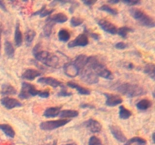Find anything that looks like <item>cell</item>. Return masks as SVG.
Instances as JSON below:
<instances>
[{"instance_id": "8fae6325", "label": "cell", "mask_w": 155, "mask_h": 145, "mask_svg": "<svg viewBox=\"0 0 155 145\" xmlns=\"http://www.w3.org/2000/svg\"><path fill=\"white\" fill-rule=\"evenodd\" d=\"M64 72L65 75H67L70 78H74L79 75L78 68L73 61L68 62L64 65Z\"/></svg>"}, {"instance_id": "7c38bea8", "label": "cell", "mask_w": 155, "mask_h": 145, "mask_svg": "<svg viewBox=\"0 0 155 145\" xmlns=\"http://www.w3.org/2000/svg\"><path fill=\"white\" fill-rule=\"evenodd\" d=\"M39 83L43 85H50L52 88H57V87H64V85L61 82L58 81L56 79L52 78V77H41L37 80Z\"/></svg>"}, {"instance_id": "9c48e42d", "label": "cell", "mask_w": 155, "mask_h": 145, "mask_svg": "<svg viewBox=\"0 0 155 145\" xmlns=\"http://www.w3.org/2000/svg\"><path fill=\"white\" fill-rule=\"evenodd\" d=\"M98 25L104 30V32L110 33V34L115 35L117 33V28L116 26L114 25L110 21L105 19H100L98 21Z\"/></svg>"}, {"instance_id": "7a4b0ae2", "label": "cell", "mask_w": 155, "mask_h": 145, "mask_svg": "<svg viewBox=\"0 0 155 145\" xmlns=\"http://www.w3.org/2000/svg\"><path fill=\"white\" fill-rule=\"evenodd\" d=\"M86 65L95 72L97 76H101L106 79L111 80L114 79V75L112 72L107 68V66L101 63L96 57L90 56L87 57Z\"/></svg>"}, {"instance_id": "d4e9b609", "label": "cell", "mask_w": 155, "mask_h": 145, "mask_svg": "<svg viewBox=\"0 0 155 145\" xmlns=\"http://www.w3.org/2000/svg\"><path fill=\"white\" fill-rule=\"evenodd\" d=\"M15 48L13 45L9 41H5V52L6 56L9 58H12L15 56Z\"/></svg>"}, {"instance_id": "7bdbcfd3", "label": "cell", "mask_w": 155, "mask_h": 145, "mask_svg": "<svg viewBox=\"0 0 155 145\" xmlns=\"http://www.w3.org/2000/svg\"><path fill=\"white\" fill-rule=\"evenodd\" d=\"M83 4H85L86 6H88V7H92V6L96 2V1H83Z\"/></svg>"}, {"instance_id": "60d3db41", "label": "cell", "mask_w": 155, "mask_h": 145, "mask_svg": "<svg viewBox=\"0 0 155 145\" xmlns=\"http://www.w3.org/2000/svg\"><path fill=\"white\" fill-rule=\"evenodd\" d=\"M80 107L83 109L89 108V109H95V106L91 105V104H87V103H83V104H81L80 105Z\"/></svg>"}, {"instance_id": "f1b7e54d", "label": "cell", "mask_w": 155, "mask_h": 145, "mask_svg": "<svg viewBox=\"0 0 155 145\" xmlns=\"http://www.w3.org/2000/svg\"><path fill=\"white\" fill-rule=\"evenodd\" d=\"M132 116V112L126 108L124 106H120L119 108V116L122 119H127Z\"/></svg>"}, {"instance_id": "277c9868", "label": "cell", "mask_w": 155, "mask_h": 145, "mask_svg": "<svg viewBox=\"0 0 155 145\" xmlns=\"http://www.w3.org/2000/svg\"><path fill=\"white\" fill-rule=\"evenodd\" d=\"M130 14L132 15L134 19L137 20L142 25L145 26L147 27H154L155 23L154 19L149 15L145 14L143 11H142L139 8H133L130 10Z\"/></svg>"}, {"instance_id": "ee69618b", "label": "cell", "mask_w": 155, "mask_h": 145, "mask_svg": "<svg viewBox=\"0 0 155 145\" xmlns=\"http://www.w3.org/2000/svg\"><path fill=\"white\" fill-rule=\"evenodd\" d=\"M90 36H92L93 39H95V40H98V39H99V35H98V33H90Z\"/></svg>"}, {"instance_id": "cb8c5ba5", "label": "cell", "mask_w": 155, "mask_h": 145, "mask_svg": "<svg viewBox=\"0 0 155 145\" xmlns=\"http://www.w3.org/2000/svg\"><path fill=\"white\" fill-rule=\"evenodd\" d=\"M151 105H152V102L150 100L142 99L136 104V107L139 110L143 111V110H147L148 108H150L151 107Z\"/></svg>"}, {"instance_id": "f6af8a7d", "label": "cell", "mask_w": 155, "mask_h": 145, "mask_svg": "<svg viewBox=\"0 0 155 145\" xmlns=\"http://www.w3.org/2000/svg\"><path fill=\"white\" fill-rule=\"evenodd\" d=\"M0 8H2L3 11H7V9H6V7L5 5L4 2L2 1H0Z\"/></svg>"}, {"instance_id": "8d00e7d4", "label": "cell", "mask_w": 155, "mask_h": 145, "mask_svg": "<svg viewBox=\"0 0 155 145\" xmlns=\"http://www.w3.org/2000/svg\"><path fill=\"white\" fill-rule=\"evenodd\" d=\"M54 11V9H46L45 8L43 11H42V13L39 14L40 18H44V17H46V16H49L51 13Z\"/></svg>"}, {"instance_id": "ffe728a7", "label": "cell", "mask_w": 155, "mask_h": 145, "mask_svg": "<svg viewBox=\"0 0 155 145\" xmlns=\"http://www.w3.org/2000/svg\"><path fill=\"white\" fill-rule=\"evenodd\" d=\"M23 36L20 29L19 23H17L15 31V45L16 47H20L22 45Z\"/></svg>"}, {"instance_id": "e0dca14e", "label": "cell", "mask_w": 155, "mask_h": 145, "mask_svg": "<svg viewBox=\"0 0 155 145\" xmlns=\"http://www.w3.org/2000/svg\"><path fill=\"white\" fill-rule=\"evenodd\" d=\"M47 20L50 21L51 22L54 23V24L58 23V24H63V23H65L68 21V18L66 14H64V13H58L54 14L52 16L48 17L47 18Z\"/></svg>"}, {"instance_id": "8992f818", "label": "cell", "mask_w": 155, "mask_h": 145, "mask_svg": "<svg viewBox=\"0 0 155 145\" xmlns=\"http://www.w3.org/2000/svg\"><path fill=\"white\" fill-rule=\"evenodd\" d=\"M39 91L35 88L33 85L28 82H23L21 84V89L18 97L21 99H28L31 97H35L39 95Z\"/></svg>"}, {"instance_id": "ba28073f", "label": "cell", "mask_w": 155, "mask_h": 145, "mask_svg": "<svg viewBox=\"0 0 155 145\" xmlns=\"http://www.w3.org/2000/svg\"><path fill=\"white\" fill-rule=\"evenodd\" d=\"M89 44V38L86 33H82L77 36L74 40L68 42V48H73L75 47H84Z\"/></svg>"}, {"instance_id": "4dcf8cb0", "label": "cell", "mask_w": 155, "mask_h": 145, "mask_svg": "<svg viewBox=\"0 0 155 145\" xmlns=\"http://www.w3.org/2000/svg\"><path fill=\"white\" fill-rule=\"evenodd\" d=\"M133 143H136L138 145H145L146 144V140L140 137H134L127 140L125 145H133Z\"/></svg>"}, {"instance_id": "b9f144b4", "label": "cell", "mask_w": 155, "mask_h": 145, "mask_svg": "<svg viewBox=\"0 0 155 145\" xmlns=\"http://www.w3.org/2000/svg\"><path fill=\"white\" fill-rule=\"evenodd\" d=\"M71 8H70V9H69V11H70V13H74V9L76 8L77 7V5H78V3L77 2H71Z\"/></svg>"}, {"instance_id": "d6a6232c", "label": "cell", "mask_w": 155, "mask_h": 145, "mask_svg": "<svg viewBox=\"0 0 155 145\" xmlns=\"http://www.w3.org/2000/svg\"><path fill=\"white\" fill-rule=\"evenodd\" d=\"M132 31H133V30H132L131 28H130V27H120V28L117 29V34L119 35L120 37L125 39V38H127L128 33H130V32H132Z\"/></svg>"}, {"instance_id": "d590c367", "label": "cell", "mask_w": 155, "mask_h": 145, "mask_svg": "<svg viewBox=\"0 0 155 145\" xmlns=\"http://www.w3.org/2000/svg\"><path fill=\"white\" fill-rule=\"evenodd\" d=\"M71 95H72V93L68 92V90L65 89L64 86L61 87V89L60 92L57 94L58 97H69L71 96Z\"/></svg>"}, {"instance_id": "603a6c76", "label": "cell", "mask_w": 155, "mask_h": 145, "mask_svg": "<svg viewBox=\"0 0 155 145\" xmlns=\"http://www.w3.org/2000/svg\"><path fill=\"white\" fill-rule=\"evenodd\" d=\"M1 94L2 95H14L17 94V90L11 85L3 84L2 86Z\"/></svg>"}, {"instance_id": "e575fe53", "label": "cell", "mask_w": 155, "mask_h": 145, "mask_svg": "<svg viewBox=\"0 0 155 145\" xmlns=\"http://www.w3.org/2000/svg\"><path fill=\"white\" fill-rule=\"evenodd\" d=\"M89 145H102V142L96 136H92L89 140Z\"/></svg>"}, {"instance_id": "5b68a950", "label": "cell", "mask_w": 155, "mask_h": 145, "mask_svg": "<svg viewBox=\"0 0 155 145\" xmlns=\"http://www.w3.org/2000/svg\"><path fill=\"white\" fill-rule=\"evenodd\" d=\"M79 75L80 76V79L87 84H96L99 81V79L96 74L87 65H86L79 71Z\"/></svg>"}, {"instance_id": "bcb514c9", "label": "cell", "mask_w": 155, "mask_h": 145, "mask_svg": "<svg viewBox=\"0 0 155 145\" xmlns=\"http://www.w3.org/2000/svg\"><path fill=\"white\" fill-rule=\"evenodd\" d=\"M43 145H57V140H54V141L51 142V143H47V144H43Z\"/></svg>"}, {"instance_id": "f546056e", "label": "cell", "mask_w": 155, "mask_h": 145, "mask_svg": "<svg viewBox=\"0 0 155 145\" xmlns=\"http://www.w3.org/2000/svg\"><path fill=\"white\" fill-rule=\"evenodd\" d=\"M154 67L155 65L154 63H148V64L145 65V68H144V72L145 74L148 76L149 77H151V79H154Z\"/></svg>"}, {"instance_id": "7dc6e473", "label": "cell", "mask_w": 155, "mask_h": 145, "mask_svg": "<svg viewBox=\"0 0 155 145\" xmlns=\"http://www.w3.org/2000/svg\"><path fill=\"white\" fill-rule=\"evenodd\" d=\"M2 25H1V24H0V51H1V34H2Z\"/></svg>"}, {"instance_id": "d6986e66", "label": "cell", "mask_w": 155, "mask_h": 145, "mask_svg": "<svg viewBox=\"0 0 155 145\" xmlns=\"http://www.w3.org/2000/svg\"><path fill=\"white\" fill-rule=\"evenodd\" d=\"M61 107H48L44 111L43 116L46 118H54L58 116V113Z\"/></svg>"}, {"instance_id": "52a82bcc", "label": "cell", "mask_w": 155, "mask_h": 145, "mask_svg": "<svg viewBox=\"0 0 155 145\" xmlns=\"http://www.w3.org/2000/svg\"><path fill=\"white\" fill-rule=\"evenodd\" d=\"M70 122L69 119H59V120H51L42 122L39 125L41 129L45 131H51V130L56 129L58 128L65 125Z\"/></svg>"}, {"instance_id": "681fc988", "label": "cell", "mask_w": 155, "mask_h": 145, "mask_svg": "<svg viewBox=\"0 0 155 145\" xmlns=\"http://www.w3.org/2000/svg\"><path fill=\"white\" fill-rule=\"evenodd\" d=\"M65 145H77L76 143H68V144H65Z\"/></svg>"}, {"instance_id": "f35d334b", "label": "cell", "mask_w": 155, "mask_h": 145, "mask_svg": "<svg viewBox=\"0 0 155 145\" xmlns=\"http://www.w3.org/2000/svg\"><path fill=\"white\" fill-rule=\"evenodd\" d=\"M114 46H115V48H117V49H120V50H124V49H125V48H127V44H125L124 42H117V43L115 44Z\"/></svg>"}, {"instance_id": "74e56055", "label": "cell", "mask_w": 155, "mask_h": 145, "mask_svg": "<svg viewBox=\"0 0 155 145\" xmlns=\"http://www.w3.org/2000/svg\"><path fill=\"white\" fill-rule=\"evenodd\" d=\"M49 90L47 89V90H43V91H39V93L38 95V96H39L40 98H47L49 97Z\"/></svg>"}, {"instance_id": "7402d4cb", "label": "cell", "mask_w": 155, "mask_h": 145, "mask_svg": "<svg viewBox=\"0 0 155 145\" xmlns=\"http://www.w3.org/2000/svg\"><path fill=\"white\" fill-rule=\"evenodd\" d=\"M79 115V112L77 111V110H61V111L59 112L58 116L59 117L63 118L64 119L65 118H74L78 116Z\"/></svg>"}, {"instance_id": "44dd1931", "label": "cell", "mask_w": 155, "mask_h": 145, "mask_svg": "<svg viewBox=\"0 0 155 145\" xmlns=\"http://www.w3.org/2000/svg\"><path fill=\"white\" fill-rule=\"evenodd\" d=\"M0 130H2L5 133V134L8 137H11V138L15 137V130L13 129V128L10 125H8V124H0Z\"/></svg>"}, {"instance_id": "c3c4849f", "label": "cell", "mask_w": 155, "mask_h": 145, "mask_svg": "<svg viewBox=\"0 0 155 145\" xmlns=\"http://www.w3.org/2000/svg\"><path fill=\"white\" fill-rule=\"evenodd\" d=\"M109 3H111V4H117V3H119V1H108Z\"/></svg>"}, {"instance_id": "30bf717a", "label": "cell", "mask_w": 155, "mask_h": 145, "mask_svg": "<svg viewBox=\"0 0 155 145\" xmlns=\"http://www.w3.org/2000/svg\"><path fill=\"white\" fill-rule=\"evenodd\" d=\"M0 102H1L2 105L4 106L8 110H12L15 107H22V103H21L17 99L9 98V97H4L2 98Z\"/></svg>"}, {"instance_id": "4fadbf2b", "label": "cell", "mask_w": 155, "mask_h": 145, "mask_svg": "<svg viewBox=\"0 0 155 145\" xmlns=\"http://www.w3.org/2000/svg\"><path fill=\"white\" fill-rule=\"evenodd\" d=\"M103 95L106 98V105L109 106V107H115V106L119 105L123 102V99L119 95L109 93H103Z\"/></svg>"}, {"instance_id": "2e32d148", "label": "cell", "mask_w": 155, "mask_h": 145, "mask_svg": "<svg viewBox=\"0 0 155 145\" xmlns=\"http://www.w3.org/2000/svg\"><path fill=\"white\" fill-rule=\"evenodd\" d=\"M42 75V72L39 70H36L34 69H27L24 72V73L21 75V78L23 79L27 80H33L36 77H39Z\"/></svg>"}, {"instance_id": "6da1fadb", "label": "cell", "mask_w": 155, "mask_h": 145, "mask_svg": "<svg viewBox=\"0 0 155 145\" xmlns=\"http://www.w3.org/2000/svg\"><path fill=\"white\" fill-rule=\"evenodd\" d=\"M40 44H37L33 50V54L38 61L48 67L56 68L59 66V58L57 55L47 51H40Z\"/></svg>"}, {"instance_id": "836d02e7", "label": "cell", "mask_w": 155, "mask_h": 145, "mask_svg": "<svg viewBox=\"0 0 155 145\" xmlns=\"http://www.w3.org/2000/svg\"><path fill=\"white\" fill-rule=\"evenodd\" d=\"M83 23V19L80 18H76V17H73L71 19V25L72 27H79V26L81 25Z\"/></svg>"}, {"instance_id": "9a60e30c", "label": "cell", "mask_w": 155, "mask_h": 145, "mask_svg": "<svg viewBox=\"0 0 155 145\" xmlns=\"http://www.w3.org/2000/svg\"><path fill=\"white\" fill-rule=\"evenodd\" d=\"M86 128L92 133H98L101 130V125L97 120L93 119H89L85 122Z\"/></svg>"}, {"instance_id": "484cf974", "label": "cell", "mask_w": 155, "mask_h": 145, "mask_svg": "<svg viewBox=\"0 0 155 145\" xmlns=\"http://www.w3.org/2000/svg\"><path fill=\"white\" fill-rule=\"evenodd\" d=\"M58 36L59 40L63 42H67L69 41L70 38H71V33L66 29H61L60 31L58 32Z\"/></svg>"}, {"instance_id": "4316f807", "label": "cell", "mask_w": 155, "mask_h": 145, "mask_svg": "<svg viewBox=\"0 0 155 145\" xmlns=\"http://www.w3.org/2000/svg\"><path fill=\"white\" fill-rule=\"evenodd\" d=\"M54 26V23L51 22V21L46 19V21H45V24L43 27V34L45 37H49V36H51V30H52V28Z\"/></svg>"}, {"instance_id": "3957f363", "label": "cell", "mask_w": 155, "mask_h": 145, "mask_svg": "<svg viewBox=\"0 0 155 145\" xmlns=\"http://www.w3.org/2000/svg\"><path fill=\"white\" fill-rule=\"evenodd\" d=\"M114 89L127 98H136L147 93V91L142 86L131 83H121Z\"/></svg>"}, {"instance_id": "1f68e13d", "label": "cell", "mask_w": 155, "mask_h": 145, "mask_svg": "<svg viewBox=\"0 0 155 145\" xmlns=\"http://www.w3.org/2000/svg\"><path fill=\"white\" fill-rule=\"evenodd\" d=\"M98 9L101 11H103L104 12H107V13L112 15H117L118 14V11L116 8L110 7V5H103Z\"/></svg>"}, {"instance_id": "ac0fdd59", "label": "cell", "mask_w": 155, "mask_h": 145, "mask_svg": "<svg viewBox=\"0 0 155 145\" xmlns=\"http://www.w3.org/2000/svg\"><path fill=\"white\" fill-rule=\"evenodd\" d=\"M67 85L68 87H71V89H74L78 92L79 94L80 95H90V91L88 89L86 88L83 87V86L77 84V83L74 82H68L67 83Z\"/></svg>"}, {"instance_id": "ab89813d", "label": "cell", "mask_w": 155, "mask_h": 145, "mask_svg": "<svg viewBox=\"0 0 155 145\" xmlns=\"http://www.w3.org/2000/svg\"><path fill=\"white\" fill-rule=\"evenodd\" d=\"M123 2H124V4H127L130 6H134L136 5L140 4V2L139 1H124Z\"/></svg>"}, {"instance_id": "83f0119b", "label": "cell", "mask_w": 155, "mask_h": 145, "mask_svg": "<svg viewBox=\"0 0 155 145\" xmlns=\"http://www.w3.org/2000/svg\"><path fill=\"white\" fill-rule=\"evenodd\" d=\"M35 36H36V32L34 30H31V29H28L27 31L25 32V42L27 45H31L32 42L34 39Z\"/></svg>"}, {"instance_id": "5bb4252c", "label": "cell", "mask_w": 155, "mask_h": 145, "mask_svg": "<svg viewBox=\"0 0 155 145\" xmlns=\"http://www.w3.org/2000/svg\"><path fill=\"white\" fill-rule=\"evenodd\" d=\"M110 130L111 134H113L117 140L122 142V143L127 141V137L124 135V132L120 127L117 126V125H110Z\"/></svg>"}]
</instances>
